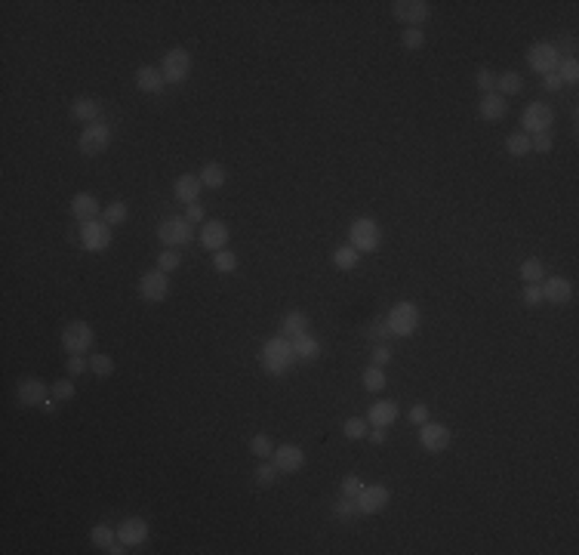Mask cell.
I'll list each match as a JSON object with an SVG mask.
<instances>
[{
  "mask_svg": "<svg viewBox=\"0 0 579 555\" xmlns=\"http://www.w3.org/2000/svg\"><path fill=\"white\" fill-rule=\"evenodd\" d=\"M296 361L299 358H296V352H293V339H287L284 333L265 339V346L259 349V364L271 376H284L287 370H293Z\"/></svg>",
  "mask_w": 579,
  "mask_h": 555,
  "instance_id": "obj_1",
  "label": "cell"
},
{
  "mask_svg": "<svg viewBox=\"0 0 579 555\" xmlns=\"http://www.w3.org/2000/svg\"><path fill=\"white\" fill-rule=\"evenodd\" d=\"M348 244H352L358 253H373V250H379V244H382L379 222L370 219V216H358L348 225Z\"/></svg>",
  "mask_w": 579,
  "mask_h": 555,
  "instance_id": "obj_2",
  "label": "cell"
},
{
  "mask_svg": "<svg viewBox=\"0 0 579 555\" xmlns=\"http://www.w3.org/2000/svg\"><path fill=\"white\" fill-rule=\"evenodd\" d=\"M93 343H96V330H93V324H87V321H68L62 327V349L68 352V355H87L93 349Z\"/></svg>",
  "mask_w": 579,
  "mask_h": 555,
  "instance_id": "obj_3",
  "label": "cell"
},
{
  "mask_svg": "<svg viewBox=\"0 0 579 555\" xmlns=\"http://www.w3.org/2000/svg\"><path fill=\"white\" fill-rule=\"evenodd\" d=\"M389 333L391 336H400V339H407V336H413V333L419 330V309H416V302H398L395 309L389 312Z\"/></svg>",
  "mask_w": 579,
  "mask_h": 555,
  "instance_id": "obj_4",
  "label": "cell"
},
{
  "mask_svg": "<svg viewBox=\"0 0 579 555\" xmlns=\"http://www.w3.org/2000/svg\"><path fill=\"white\" fill-rule=\"evenodd\" d=\"M527 65H530L536 74H552L558 71L561 65V50L555 47L552 40H536L530 43V50H527Z\"/></svg>",
  "mask_w": 579,
  "mask_h": 555,
  "instance_id": "obj_5",
  "label": "cell"
},
{
  "mask_svg": "<svg viewBox=\"0 0 579 555\" xmlns=\"http://www.w3.org/2000/svg\"><path fill=\"white\" fill-rule=\"evenodd\" d=\"M191 225H195V222H188L185 216H170L158 225V238H160L163 247L179 250V247H185V244H191V235H195Z\"/></svg>",
  "mask_w": 579,
  "mask_h": 555,
  "instance_id": "obj_6",
  "label": "cell"
},
{
  "mask_svg": "<svg viewBox=\"0 0 579 555\" xmlns=\"http://www.w3.org/2000/svg\"><path fill=\"white\" fill-rule=\"evenodd\" d=\"M555 124V108L548 102H530L521 111V127L527 136H536V133H552Z\"/></svg>",
  "mask_w": 579,
  "mask_h": 555,
  "instance_id": "obj_7",
  "label": "cell"
},
{
  "mask_svg": "<svg viewBox=\"0 0 579 555\" xmlns=\"http://www.w3.org/2000/svg\"><path fill=\"white\" fill-rule=\"evenodd\" d=\"M111 142V127L105 121H96V124H87L84 130H80V139H77V148L84 158H96V154H102Z\"/></svg>",
  "mask_w": 579,
  "mask_h": 555,
  "instance_id": "obj_8",
  "label": "cell"
},
{
  "mask_svg": "<svg viewBox=\"0 0 579 555\" xmlns=\"http://www.w3.org/2000/svg\"><path fill=\"white\" fill-rule=\"evenodd\" d=\"M160 71H163V80H167V84H182L191 74V53L185 47L167 50L160 59Z\"/></svg>",
  "mask_w": 579,
  "mask_h": 555,
  "instance_id": "obj_9",
  "label": "cell"
},
{
  "mask_svg": "<svg viewBox=\"0 0 579 555\" xmlns=\"http://www.w3.org/2000/svg\"><path fill=\"white\" fill-rule=\"evenodd\" d=\"M80 244L90 253H102V250L111 247V225L105 219H90L80 222Z\"/></svg>",
  "mask_w": 579,
  "mask_h": 555,
  "instance_id": "obj_10",
  "label": "cell"
},
{
  "mask_svg": "<svg viewBox=\"0 0 579 555\" xmlns=\"http://www.w3.org/2000/svg\"><path fill=\"white\" fill-rule=\"evenodd\" d=\"M391 13H395V19L404 22L407 28H419L422 22L432 16V3H428V0H395V3H391Z\"/></svg>",
  "mask_w": 579,
  "mask_h": 555,
  "instance_id": "obj_11",
  "label": "cell"
},
{
  "mask_svg": "<svg viewBox=\"0 0 579 555\" xmlns=\"http://www.w3.org/2000/svg\"><path fill=\"white\" fill-rule=\"evenodd\" d=\"M389 500H391V491H389L385 484H363V487H361V494L354 497L361 515H376V512H382V509L389 506Z\"/></svg>",
  "mask_w": 579,
  "mask_h": 555,
  "instance_id": "obj_12",
  "label": "cell"
},
{
  "mask_svg": "<svg viewBox=\"0 0 579 555\" xmlns=\"http://www.w3.org/2000/svg\"><path fill=\"white\" fill-rule=\"evenodd\" d=\"M139 296L145 302H163L170 296V275L160 269H151L139 278Z\"/></svg>",
  "mask_w": 579,
  "mask_h": 555,
  "instance_id": "obj_13",
  "label": "cell"
},
{
  "mask_svg": "<svg viewBox=\"0 0 579 555\" xmlns=\"http://www.w3.org/2000/svg\"><path fill=\"white\" fill-rule=\"evenodd\" d=\"M450 429L444 423H432V420H426V423L419 426V444L422 450H428V454H444V450L450 447Z\"/></svg>",
  "mask_w": 579,
  "mask_h": 555,
  "instance_id": "obj_14",
  "label": "cell"
},
{
  "mask_svg": "<svg viewBox=\"0 0 579 555\" xmlns=\"http://www.w3.org/2000/svg\"><path fill=\"white\" fill-rule=\"evenodd\" d=\"M271 463L278 466L280 475H293V472H299L306 466V450L299 444H280V447H274Z\"/></svg>",
  "mask_w": 579,
  "mask_h": 555,
  "instance_id": "obj_15",
  "label": "cell"
},
{
  "mask_svg": "<svg viewBox=\"0 0 579 555\" xmlns=\"http://www.w3.org/2000/svg\"><path fill=\"white\" fill-rule=\"evenodd\" d=\"M228 238H232V232H228V225L222 219H206L204 225H200V244H204L210 253H216V250H225L228 247Z\"/></svg>",
  "mask_w": 579,
  "mask_h": 555,
  "instance_id": "obj_16",
  "label": "cell"
},
{
  "mask_svg": "<svg viewBox=\"0 0 579 555\" xmlns=\"http://www.w3.org/2000/svg\"><path fill=\"white\" fill-rule=\"evenodd\" d=\"M50 386H43L40 380H22L19 386H16V398H19V404L22 407H43L50 401Z\"/></svg>",
  "mask_w": 579,
  "mask_h": 555,
  "instance_id": "obj_17",
  "label": "cell"
},
{
  "mask_svg": "<svg viewBox=\"0 0 579 555\" xmlns=\"http://www.w3.org/2000/svg\"><path fill=\"white\" fill-rule=\"evenodd\" d=\"M71 216L77 222H90V219H99L102 216V204L93 191H77L71 198Z\"/></svg>",
  "mask_w": 579,
  "mask_h": 555,
  "instance_id": "obj_18",
  "label": "cell"
},
{
  "mask_svg": "<svg viewBox=\"0 0 579 555\" xmlns=\"http://www.w3.org/2000/svg\"><path fill=\"white\" fill-rule=\"evenodd\" d=\"M200 191H204V182H200V176H197V173H182V176H176V182H173V195H176V201H182V204H197Z\"/></svg>",
  "mask_w": 579,
  "mask_h": 555,
  "instance_id": "obj_19",
  "label": "cell"
},
{
  "mask_svg": "<svg viewBox=\"0 0 579 555\" xmlns=\"http://www.w3.org/2000/svg\"><path fill=\"white\" fill-rule=\"evenodd\" d=\"M543 299L552 302V306H570V299H573V284H570L567 278H546L543 284Z\"/></svg>",
  "mask_w": 579,
  "mask_h": 555,
  "instance_id": "obj_20",
  "label": "cell"
},
{
  "mask_svg": "<svg viewBox=\"0 0 579 555\" xmlns=\"http://www.w3.org/2000/svg\"><path fill=\"white\" fill-rule=\"evenodd\" d=\"M117 537H121L127 546H142L148 540V521H145V518H139V515L123 518V521L117 524Z\"/></svg>",
  "mask_w": 579,
  "mask_h": 555,
  "instance_id": "obj_21",
  "label": "cell"
},
{
  "mask_svg": "<svg viewBox=\"0 0 579 555\" xmlns=\"http://www.w3.org/2000/svg\"><path fill=\"white\" fill-rule=\"evenodd\" d=\"M478 114L484 117L487 124L502 121V117L509 114V99H502L499 93H487V96H481V102H478Z\"/></svg>",
  "mask_w": 579,
  "mask_h": 555,
  "instance_id": "obj_22",
  "label": "cell"
},
{
  "mask_svg": "<svg viewBox=\"0 0 579 555\" xmlns=\"http://www.w3.org/2000/svg\"><path fill=\"white\" fill-rule=\"evenodd\" d=\"M398 401H376V404H370V410H367V423L370 426H382V429H389V426H395V420H398Z\"/></svg>",
  "mask_w": 579,
  "mask_h": 555,
  "instance_id": "obj_23",
  "label": "cell"
},
{
  "mask_svg": "<svg viewBox=\"0 0 579 555\" xmlns=\"http://www.w3.org/2000/svg\"><path fill=\"white\" fill-rule=\"evenodd\" d=\"M99 102L93 99V96H77V99H71V117L74 121H80L87 127V124H96L99 121Z\"/></svg>",
  "mask_w": 579,
  "mask_h": 555,
  "instance_id": "obj_24",
  "label": "cell"
},
{
  "mask_svg": "<svg viewBox=\"0 0 579 555\" xmlns=\"http://www.w3.org/2000/svg\"><path fill=\"white\" fill-rule=\"evenodd\" d=\"M136 87H139L142 93L158 96L163 87H167V80H163V71H160V68H154V65H142V68L136 71Z\"/></svg>",
  "mask_w": 579,
  "mask_h": 555,
  "instance_id": "obj_25",
  "label": "cell"
},
{
  "mask_svg": "<svg viewBox=\"0 0 579 555\" xmlns=\"http://www.w3.org/2000/svg\"><path fill=\"white\" fill-rule=\"evenodd\" d=\"M308 315L306 312H299V309H293V312H287L284 318H280V333H284L287 339H296V336H302V333H308Z\"/></svg>",
  "mask_w": 579,
  "mask_h": 555,
  "instance_id": "obj_26",
  "label": "cell"
},
{
  "mask_svg": "<svg viewBox=\"0 0 579 555\" xmlns=\"http://www.w3.org/2000/svg\"><path fill=\"white\" fill-rule=\"evenodd\" d=\"M524 90V77L518 71H502L496 74V93L502 96V99H509V96H518Z\"/></svg>",
  "mask_w": 579,
  "mask_h": 555,
  "instance_id": "obj_27",
  "label": "cell"
},
{
  "mask_svg": "<svg viewBox=\"0 0 579 555\" xmlns=\"http://www.w3.org/2000/svg\"><path fill=\"white\" fill-rule=\"evenodd\" d=\"M293 352L299 361H317L321 358V343L315 336H308V333H302V336L293 339Z\"/></svg>",
  "mask_w": 579,
  "mask_h": 555,
  "instance_id": "obj_28",
  "label": "cell"
},
{
  "mask_svg": "<svg viewBox=\"0 0 579 555\" xmlns=\"http://www.w3.org/2000/svg\"><path fill=\"white\" fill-rule=\"evenodd\" d=\"M358 262H361V253L352 247V244H339V247L333 250V265H336L339 272H352V269H358Z\"/></svg>",
  "mask_w": 579,
  "mask_h": 555,
  "instance_id": "obj_29",
  "label": "cell"
},
{
  "mask_svg": "<svg viewBox=\"0 0 579 555\" xmlns=\"http://www.w3.org/2000/svg\"><path fill=\"white\" fill-rule=\"evenodd\" d=\"M200 182H204V188H222V185L228 182V173H225V167L216 164V161H210V164H204V170H200Z\"/></svg>",
  "mask_w": 579,
  "mask_h": 555,
  "instance_id": "obj_30",
  "label": "cell"
},
{
  "mask_svg": "<svg viewBox=\"0 0 579 555\" xmlns=\"http://www.w3.org/2000/svg\"><path fill=\"white\" fill-rule=\"evenodd\" d=\"M114 370H117V364H114V358H111V355H105V352H93L90 355V373L93 376H99V380H108V376H114Z\"/></svg>",
  "mask_w": 579,
  "mask_h": 555,
  "instance_id": "obj_31",
  "label": "cell"
},
{
  "mask_svg": "<svg viewBox=\"0 0 579 555\" xmlns=\"http://www.w3.org/2000/svg\"><path fill=\"white\" fill-rule=\"evenodd\" d=\"M90 540H93V546H99L102 552H108L121 537H117V531L111 528V524H96V528L90 531Z\"/></svg>",
  "mask_w": 579,
  "mask_h": 555,
  "instance_id": "obj_32",
  "label": "cell"
},
{
  "mask_svg": "<svg viewBox=\"0 0 579 555\" xmlns=\"http://www.w3.org/2000/svg\"><path fill=\"white\" fill-rule=\"evenodd\" d=\"M521 278H524V284H543V278H546V265L539 262L536 256L524 259V262H521Z\"/></svg>",
  "mask_w": 579,
  "mask_h": 555,
  "instance_id": "obj_33",
  "label": "cell"
},
{
  "mask_svg": "<svg viewBox=\"0 0 579 555\" xmlns=\"http://www.w3.org/2000/svg\"><path fill=\"white\" fill-rule=\"evenodd\" d=\"M102 219H105L111 228L123 225V222L130 219V210H127V204H123V201H111V204L105 207V210H102Z\"/></svg>",
  "mask_w": 579,
  "mask_h": 555,
  "instance_id": "obj_34",
  "label": "cell"
},
{
  "mask_svg": "<svg viewBox=\"0 0 579 555\" xmlns=\"http://www.w3.org/2000/svg\"><path fill=\"white\" fill-rule=\"evenodd\" d=\"M385 367L379 364H370V367H363V389L367 392H382L385 389Z\"/></svg>",
  "mask_w": 579,
  "mask_h": 555,
  "instance_id": "obj_35",
  "label": "cell"
},
{
  "mask_svg": "<svg viewBox=\"0 0 579 555\" xmlns=\"http://www.w3.org/2000/svg\"><path fill=\"white\" fill-rule=\"evenodd\" d=\"M213 269L222 272V275H232V272H237V253L234 250H216L213 253Z\"/></svg>",
  "mask_w": 579,
  "mask_h": 555,
  "instance_id": "obj_36",
  "label": "cell"
},
{
  "mask_svg": "<svg viewBox=\"0 0 579 555\" xmlns=\"http://www.w3.org/2000/svg\"><path fill=\"white\" fill-rule=\"evenodd\" d=\"M506 151L511 158H527V154H530V136H527V133H511L506 139Z\"/></svg>",
  "mask_w": 579,
  "mask_h": 555,
  "instance_id": "obj_37",
  "label": "cell"
},
{
  "mask_svg": "<svg viewBox=\"0 0 579 555\" xmlns=\"http://www.w3.org/2000/svg\"><path fill=\"white\" fill-rule=\"evenodd\" d=\"M250 454L259 457V460H271V454H274V441H271L265 432L253 435V438H250Z\"/></svg>",
  "mask_w": 579,
  "mask_h": 555,
  "instance_id": "obj_38",
  "label": "cell"
},
{
  "mask_svg": "<svg viewBox=\"0 0 579 555\" xmlns=\"http://www.w3.org/2000/svg\"><path fill=\"white\" fill-rule=\"evenodd\" d=\"M278 475H280V472H278V466H274L271 460H262L256 466V472H253V478H256L259 487H271L274 481H278Z\"/></svg>",
  "mask_w": 579,
  "mask_h": 555,
  "instance_id": "obj_39",
  "label": "cell"
},
{
  "mask_svg": "<svg viewBox=\"0 0 579 555\" xmlns=\"http://www.w3.org/2000/svg\"><path fill=\"white\" fill-rule=\"evenodd\" d=\"M370 423L363 417H348L345 420V426H343V432H345V438H352V441H361V438H367V429Z\"/></svg>",
  "mask_w": 579,
  "mask_h": 555,
  "instance_id": "obj_40",
  "label": "cell"
},
{
  "mask_svg": "<svg viewBox=\"0 0 579 555\" xmlns=\"http://www.w3.org/2000/svg\"><path fill=\"white\" fill-rule=\"evenodd\" d=\"M182 265V253L179 250H173V247H163V253H158V269L160 272H176Z\"/></svg>",
  "mask_w": 579,
  "mask_h": 555,
  "instance_id": "obj_41",
  "label": "cell"
},
{
  "mask_svg": "<svg viewBox=\"0 0 579 555\" xmlns=\"http://www.w3.org/2000/svg\"><path fill=\"white\" fill-rule=\"evenodd\" d=\"M558 77L564 80V84H576V80H579V62H576V56L561 59V65H558Z\"/></svg>",
  "mask_w": 579,
  "mask_h": 555,
  "instance_id": "obj_42",
  "label": "cell"
},
{
  "mask_svg": "<svg viewBox=\"0 0 579 555\" xmlns=\"http://www.w3.org/2000/svg\"><path fill=\"white\" fill-rule=\"evenodd\" d=\"M474 84H478L481 96H487V93H496V74L490 71V68H478V74H474Z\"/></svg>",
  "mask_w": 579,
  "mask_h": 555,
  "instance_id": "obj_43",
  "label": "cell"
},
{
  "mask_svg": "<svg viewBox=\"0 0 579 555\" xmlns=\"http://www.w3.org/2000/svg\"><path fill=\"white\" fill-rule=\"evenodd\" d=\"M333 515H336V518H343V521H352L354 515H361V512H358V503H354V500H348V497H343V500L336 503V506H333Z\"/></svg>",
  "mask_w": 579,
  "mask_h": 555,
  "instance_id": "obj_44",
  "label": "cell"
},
{
  "mask_svg": "<svg viewBox=\"0 0 579 555\" xmlns=\"http://www.w3.org/2000/svg\"><path fill=\"white\" fill-rule=\"evenodd\" d=\"M50 392H53V398H56V401H71V398H74V392H77V389H74V383H71V376H68V380H59V383H53V386H50Z\"/></svg>",
  "mask_w": 579,
  "mask_h": 555,
  "instance_id": "obj_45",
  "label": "cell"
},
{
  "mask_svg": "<svg viewBox=\"0 0 579 555\" xmlns=\"http://www.w3.org/2000/svg\"><path fill=\"white\" fill-rule=\"evenodd\" d=\"M400 43H404V50H419L422 43H426V31H422V28H407V31L400 34Z\"/></svg>",
  "mask_w": 579,
  "mask_h": 555,
  "instance_id": "obj_46",
  "label": "cell"
},
{
  "mask_svg": "<svg viewBox=\"0 0 579 555\" xmlns=\"http://www.w3.org/2000/svg\"><path fill=\"white\" fill-rule=\"evenodd\" d=\"M65 370H68V376H80L90 370V358H84V355H68V361H65Z\"/></svg>",
  "mask_w": 579,
  "mask_h": 555,
  "instance_id": "obj_47",
  "label": "cell"
},
{
  "mask_svg": "<svg viewBox=\"0 0 579 555\" xmlns=\"http://www.w3.org/2000/svg\"><path fill=\"white\" fill-rule=\"evenodd\" d=\"M552 145H555L552 133H536V136H530V151H536V154H548Z\"/></svg>",
  "mask_w": 579,
  "mask_h": 555,
  "instance_id": "obj_48",
  "label": "cell"
},
{
  "mask_svg": "<svg viewBox=\"0 0 579 555\" xmlns=\"http://www.w3.org/2000/svg\"><path fill=\"white\" fill-rule=\"evenodd\" d=\"M361 487H363V481L358 475H345V481H343V487H339V491H343V497L354 500L361 494Z\"/></svg>",
  "mask_w": 579,
  "mask_h": 555,
  "instance_id": "obj_49",
  "label": "cell"
},
{
  "mask_svg": "<svg viewBox=\"0 0 579 555\" xmlns=\"http://www.w3.org/2000/svg\"><path fill=\"white\" fill-rule=\"evenodd\" d=\"M524 302L527 306H539L543 299V284H524Z\"/></svg>",
  "mask_w": 579,
  "mask_h": 555,
  "instance_id": "obj_50",
  "label": "cell"
},
{
  "mask_svg": "<svg viewBox=\"0 0 579 555\" xmlns=\"http://www.w3.org/2000/svg\"><path fill=\"white\" fill-rule=\"evenodd\" d=\"M370 358H373V364H379V367H385V364H391V349L385 343H379L373 349V355H370Z\"/></svg>",
  "mask_w": 579,
  "mask_h": 555,
  "instance_id": "obj_51",
  "label": "cell"
},
{
  "mask_svg": "<svg viewBox=\"0 0 579 555\" xmlns=\"http://www.w3.org/2000/svg\"><path fill=\"white\" fill-rule=\"evenodd\" d=\"M426 420H428V407H426V404H413V407H410V423H413V426H422Z\"/></svg>",
  "mask_w": 579,
  "mask_h": 555,
  "instance_id": "obj_52",
  "label": "cell"
},
{
  "mask_svg": "<svg viewBox=\"0 0 579 555\" xmlns=\"http://www.w3.org/2000/svg\"><path fill=\"white\" fill-rule=\"evenodd\" d=\"M543 87L548 93H558L561 87H564V80L558 77V71H552V74H543Z\"/></svg>",
  "mask_w": 579,
  "mask_h": 555,
  "instance_id": "obj_53",
  "label": "cell"
},
{
  "mask_svg": "<svg viewBox=\"0 0 579 555\" xmlns=\"http://www.w3.org/2000/svg\"><path fill=\"white\" fill-rule=\"evenodd\" d=\"M188 222H204L206 213H204V204H188V213H185Z\"/></svg>",
  "mask_w": 579,
  "mask_h": 555,
  "instance_id": "obj_54",
  "label": "cell"
},
{
  "mask_svg": "<svg viewBox=\"0 0 579 555\" xmlns=\"http://www.w3.org/2000/svg\"><path fill=\"white\" fill-rule=\"evenodd\" d=\"M385 435H389V429H382V426H373L367 432V438L373 441V444H385Z\"/></svg>",
  "mask_w": 579,
  "mask_h": 555,
  "instance_id": "obj_55",
  "label": "cell"
},
{
  "mask_svg": "<svg viewBox=\"0 0 579 555\" xmlns=\"http://www.w3.org/2000/svg\"><path fill=\"white\" fill-rule=\"evenodd\" d=\"M370 333H373V336H376V339H382V336H385V333H389V321H385V318H379V321H376V324H373V330H370Z\"/></svg>",
  "mask_w": 579,
  "mask_h": 555,
  "instance_id": "obj_56",
  "label": "cell"
}]
</instances>
